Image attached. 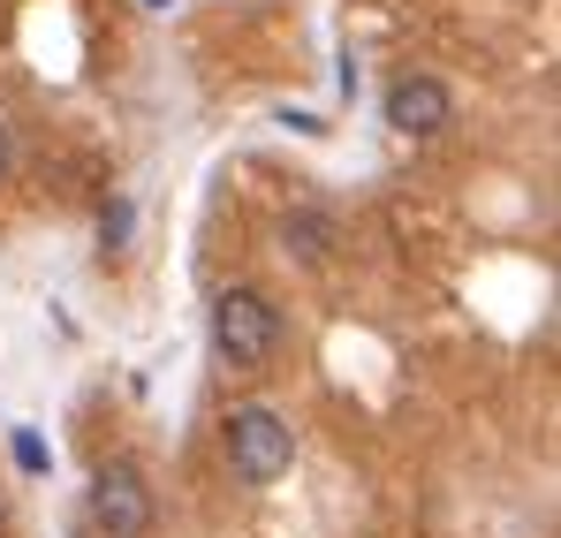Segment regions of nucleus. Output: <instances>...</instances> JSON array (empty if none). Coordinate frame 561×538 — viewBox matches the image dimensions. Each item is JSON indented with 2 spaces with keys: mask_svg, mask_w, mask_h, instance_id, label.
<instances>
[{
  "mask_svg": "<svg viewBox=\"0 0 561 538\" xmlns=\"http://www.w3.org/2000/svg\"><path fill=\"white\" fill-rule=\"evenodd\" d=\"M145 8H168V0H145Z\"/></svg>",
  "mask_w": 561,
  "mask_h": 538,
  "instance_id": "nucleus-9",
  "label": "nucleus"
},
{
  "mask_svg": "<svg viewBox=\"0 0 561 538\" xmlns=\"http://www.w3.org/2000/svg\"><path fill=\"white\" fill-rule=\"evenodd\" d=\"M280 243H288L304 266H327V259H334V220H319V213H288V220H280Z\"/></svg>",
  "mask_w": 561,
  "mask_h": 538,
  "instance_id": "nucleus-5",
  "label": "nucleus"
},
{
  "mask_svg": "<svg viewBox=\"0 0 561 538\" xmlns=\"http://www.w3.org/2000/svg\"><path fill=\"white\" fill-rule=\"evenodd\" d=\"M448 122H456L448 84H433V77H402V84H387V129H402V137H440Z\"/></svg>",
  "mask_w": 561,
  "mask_h": 538,
  "instance_id": "nucleus-4",
  "label": "nucleus"
},
{
  "mask_svg": "<svg viewBox=\"0 0 561 538\" xmlns=\"http://www.w3.org/2000/svg\"><path fill=\"white\" fill-rule=\"evenodd\" d=\"M0 175H8V122H0Z\"/></svg>",
  "mask_w": 561,
  "mask_h": 538,
  "instance_id": "nucleus-7",
  "label": "nucleus"
},
{
  "mask_svg": "<svg viewBox=\"0 0 561 538\" xmlns=\"http://www.w3.org/2000/svg\"><path fill=\"white\" fill-rule=\"evenodd\" d=\"M92 524L106 538H145L152 531V485H145V470H137L129 455H114V462L92 470Z\"/></svg>",
  "mask_w": 561,
  "mask_h": 538,
  "instance_id": "nucleus-3",
  "label": "nucleus"
},
{
  "mask_svg": "<svg viewBox=\"0 0 561 538\" xmlns=\"http://www.w3.org/2000/svg\"><path fill=\"white\" fill-rule=\"evenodd\" d=\"M8 448H15V462H23L31 478L46 470V448H38V433H23V425H15V440H8Z\"/></svg>",
  "mask_w": 561,
  "mask_h": 538,
  "instance_id": "nucleus-6",
  "label": "nucleus"
},
{
  "mask_svg": "<svg viewBox=\"0 0 561 538\" xmlns=\"http://www.w3.org/2000/svg\"><path fill=\"white\" fill-rule=\"evenodd\" d=\"M213 350H220V364H236V371H259L280 350V311L259 288H220L213 296Z\"/></svg>",
  "mask_w": 561,
  "mask_h": 538,
  "instance_id": "nucleus-2",
  "label": "nucleus"
},
{
  "mask_svg": "<svg viewBox=\"0 0 561 538\" xmlns=\"http://www.w3.org/2000/svg\"><path fill=\"white\" fill-rule=\"evenodd\" d=\"M220 448H228V470L243 485H274V478H288V462H296V433L280 425L266 402H243V410H228Z\"/></svg>",
  "mask_w": 561,
  "mask_h": 538,
  "instance_id": "nucleus-1",
  "label": "nucleus"
},
{
  "mask_svg": "<svg viewBox=\"0 0 561 538\" xmlns=\"http://www.w3.org/2000/svg\"><path fill=\"white\" fill-rule=\"evenodd\" d=\"M0 538H8V508H0Z\"/></svg>",
  "mask_w": 561,
  "mask_h": 538,
  "instance_id": "nucleus-8",
  "label": "nucleus"
}]
</instances>
